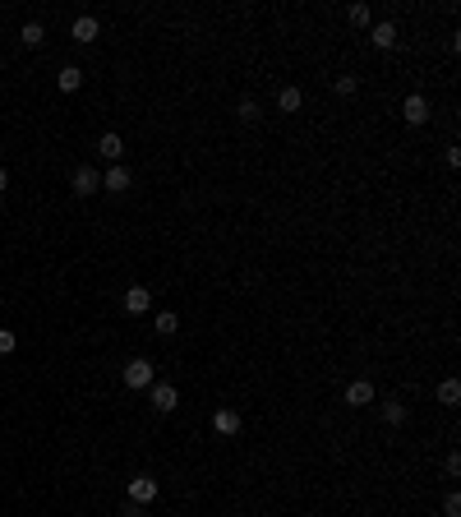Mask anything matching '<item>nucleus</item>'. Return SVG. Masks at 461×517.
Segmentation results:
<instances>
[{
	"instance_id": "24",
	"label": "nucleus",
	"mask_w": 461,
	"mask_h": 517,
	"mask_svg": "<svg viewBox=\"0 0 461 517\" xmlns=\"http://www.w3.org/2000/svg\"><path fill=\"white\" fill-rule=\"evenodd\" d=\"M121 517H143V508H139V504H125V513H121Z\"/></svg>"
},
{
	"instance_id": "19",
	"label": "nucleus",
	"mask_w": 461,
	"mask_h": 517,
	"mask_svg": "<svg viewBox=\"0 0 461 517\" xmlns=\"http://www.w3.org/2000/svg\"><path fill=\"white\" fill-rule=\"evenodd\" d=\"M157 333H162V337H166V333H176V314H171V309L157 314Z\"/></svg>"
},
{
	"instance_id": "25",
	"label": "nucleus",
	"mask_w": 461,
	"mask_h": 517,
	"mask_svg": "<svg viewBox=\"0 0 461 517\" xmlns=\"http://www.w3.org/2000/svg\"><path fill=\"white\" fill-rule=\"evenodd\" d=\"M5 185H10V171H0V189H5Z\"/></svg>"
},
{
	"instance_id": "6",
	"label": "nucleus",
	"mask_w": 461,
	"mask_h": 517,
	"mask_svg": "<svg viewBox=\"0 0 461 517\" xmlns=\"http://www.w3.org/2000/svg\"><path fill=\"white\" fill-rule=\"evenodd\" d=\"M69 33H74V42H97V33H102V23L92 19V14H83V19H74V28H69Z\"/></svg>"
},
{
	"instance_id": "17",
	"label": "nucleus",
	"mask_w": 461,
	"mask_h": 517,
	"mask_svg": "<svg viewBox=\"0 0 461 517\" xmlns=\"http://www.w3.org/2000/svg\"><path fill=\"white\" fill-rule=\"evenodd\" d=\"M346 19H351L355 28H369V5H364V0H360V5H351V10H346Z\"/></svg>"
},
{
	"instance_id": "8",
	"label": "nucleus",
	"mask_w": 461,
	"mask_h": 517,
	"mask_svg": "<svg viewBox=\"0 0 461 517\" xmlns=\"http://www.w3.org/2000/svg\"><path fill=\"white\" fill-rule=\"evenodd\" d=\"M369 42L378 46V51H392V46H397V23H373Z\"/></svg>"
},
{
	"instance_id": "3",
	"label": "nucleus",
	"mask_w": 461,
	"mask_h": 517,
	"mask_svg": "<svg viewBox=\"0 0 461 517\" xmlns=\"http://www.w3.org/2000/svg\"><path fill=\"white\" fill-rule=\"evenodd\" d=\"M153 499H157V481H153V476H139V481H130V504H153Z\"/></svg>"
},
{
	"instance_id": "13",
	"label": "nucleus",
	"mask_w": 461,
	"mask_h": 517,
	"mask_svg": "<svg viewBox=\"0 0 461 517\" xmlns=\"http://www.w3.org/2000/svg\"><path fill=\"white\" fill-rule=\"evenodd\" d=\"M78 83H83V69H74V65H65L60 74H55V88H60V93H74Z\"/></svg>"
},
{
	"instance_id": "5",
	"label": "nucleus",
	"mask_w": 461,
	"mask_h": 517,
	"mask_svg": "<svg viewBox=\"0 0 461 517\" xmlns=\"http://www.w3.org/2000/svg\"><path fill=\"white\" fill-rule=\"evenodd\" d=\"M102 189L106 194H125L130 189V166H111L106 176H102Z\"/></svg>"
},
{
	"instance_id": "22",
	"label": "nucleus",
	"mask_w": 461,
	"mask_h": 517,
	"mask_svg": "<svg viewBox=\"0 0 461 517\" xmlns=\"http://www.w3.org/2000/svg\"><path fill=\"white\" fill-rule=\"evenodd\" d=\"M240 121H259V102H254V98L240 102Z\"/></svg>"
},
{
	"instance_id": "16",
	"label": "nucleus",
	"mask_w": 461,
	"mask_h": 517,
	"mask_svg": "<svg viewBox=\"0 0 461 517\" xmlns=\"http://www.w3.org/2000/svg\"><path fill=\"white\" fill-rule=\"evenodd\" d=\"M46 42V28H42V23H23V46H42Z\"/></svg>"
},
{
	"instance_id": "11",
	"label": "nucleus",
	"mask_w": 461,
	"mask_h": 517,
	"mask_svg": "<svg viewBox=\"0 0 461 517\" xmlns=\"http://www.w3.org/2000/svg\"><path fill=\"white\" fill-rule=\"evenodd\" d=\"M97 148H102V157H106V162H121V157H125V139H121V134H102Z\"/></svg>"
},
{
	"instance_id": "20",
	"label": "nucleus",
	"mask_w": 461,
	"mask_h": 517,
	"mask_svg": "<svg viewBox=\"0 0 461 517\" xmlns=\"http://www.w3.org/2000/svg\"><path fill=\"white\" fill-rule=\"evenodd\" d=\"M14 347H19V337H14V333H10V328H0V356H10V351H14Z\"/></svg>"
},
{
	"instance_id": "1",
	"label": "nucleus",
	"mask_w": 461,
	"mask_h": 517,
	"mask_svg": "<svg viewBox=\"0 0 461 517\" xmlns=\"http://www.w3.org/2000/svg\"><path fill=\"white\" fill-rule=\"evenodd\" d=\"M69 189H74L78 199L97 194V189H102V171H97V166H78L74 176H69Z\"/></svg>"
},
{
	"instance_id": "14",
	"label": "nucleus",
	"mask_w": 461,
	"mask_h": 517,
	"mask_svg": "<svg viewBox=\"0 0 461 517\" xmlns=\"http://www.w3.org/2000/svg\"><path fill=\"white\" fill-rule=\"evenodd\" d=\"M277 107H282V111H300V107H305V93H300V88H282V93H277Z\"/></svg>"
},
{
	"instance_id": "15",
	"label": "nucleus",
	"mask_w": 461,
	"mask_h": 517,
	"mask_svg": "<svg viewBox=\"0 0 461 517\" xmlns=\"http://www.w3.org/2000/svg\"><path fill=\"white\" fill-rule=\"evenodd\" d=\"M439 402H443V407H457V402H461V384H457V379H443V384H439Z\"/></svg>"
},
{
	"instance_id": "2",
	"label": "nucleus",
	"mask_w": 461,
	"mask_h": 517,
	"mask_svg": "<svg viewBox=\"0 0 461 517\" xmlns=\"http://www.w3.org/2000/svg\"><path fill=\"white\" fill-rule=\"evenodd\" d=\"M125 384H130V388H153V365L143 361V356L130 361V365H125Z\"/></svg>"
},
{
	"instance_id": "7",
	"label": "nucleus",
	"mask_w": 461,
	"mask_h": 517,
	"mask_svg": "<svg viewBox=\"0 0 461 517\" xmlns=\"http://www.w3.org/2000/svg\"><path fill=\"white\" fill-rule=\"evenodd\" d=\"M148 305H153V291H148V286H130V291H125V309H130V314H143Z\"/></svg>"
},
{
	"instance_id": "12",
	"label": "nucleus",
	"mask_w": 461,
	"mask_h": 517,
	"mask_svg": "<svg viewBox=\"0 0 461 517\" xmlns=\"http://www.w3.org/2000/svg\"><path fill=\"white\" fill-rule=\"evenodd\" d=\"M346 402H351V407H369V402H373V384H364V379H355V384L346 388Z\"/></svg>"
},
{
	"instance_id": "23",
	"label": "nucleus",
	"mask_w": 461,
	"mask_h": 517,
	"mask_svg": "<svg viewBox=\"0 0 461 517\" xmlns=\"http://www.w3.org/2000/svg\"><path fill=\"white\" fill-rule=\"evenodd\" d=\"M443 513L457 517V513H461V499H457V495H448V499H443Z\"/></svg>"
},
{
	"instance_id": "4",
	"label": "nucleus",
	"mask_w": 461,
	"mask_h": 517,
	"mask_svg": "<svg viewBox=\"0 0 461 517\" xmlns=\"http://www.w3.org/2000/svg\"><path fill=\"white\" fill-rule=\"evenodd\" d=\"M401 116H406L411 125H425V121H429V98H420V93H411V98L401 102Z\"/></svg>"
},
{
	"instance_id": "10",
	"label": "nucleus",
	"mask_w": 461,
	"mask_h": 517,
	"mask_svg": "<svg viewBox=\"0 0 461 517\" xmlns=\"http://www.w3.org/2000/svg\"><path fill=\"white\" fill-rule=\"evenodd\" d=\"M176 402H180V393L171 384H153V407L157 411H176Z\"/></svg>"
},
{
	"instance_id": "21",
	"label": "nucleus",
	"mask_w": 461,
	"mask_h": 517,
	"mask_svg": "<svg viewBox=\"0 0 461 517\" xmlns=\"http://www.w3.org/2000/svg\"><path fill=\"white\" fill-rule=\"evenodd\" d=\"M355 88H360V83H355V74H341V79H337V93H341V98H351Z\"/></svg>"
},
{
	"instance_id": "9",
	"label": "nucleus",
	"mask_w": 461,
	"mask_h": 517,
	"mask_svg": "<svg viewBox=\"0 0 461 517\" xmlns=\"http://www.w3.org/2000/svg\"><path fill=\"white\" fill-rule=\"evenodd\" d=\"M212 429H217V434H235V429H240V411H230V407L212 411Z\"/></svg>"
},
{
	"instance_id": "18",
	"label": "nucleus",
	"mask_w": 461,
	"mask_h": 517,
	"mask_svg": "<svg viewBox=\"0 0 461 517\" xmlns=\"http://www.w3.org/2000/svg\"><path fill=\"white\" fill-rule=\"evenodd\" d=\"M383 420H387V425H401V420H406V407H401V402H387V407H383Z\"/></svg>"
}]
</instances>
